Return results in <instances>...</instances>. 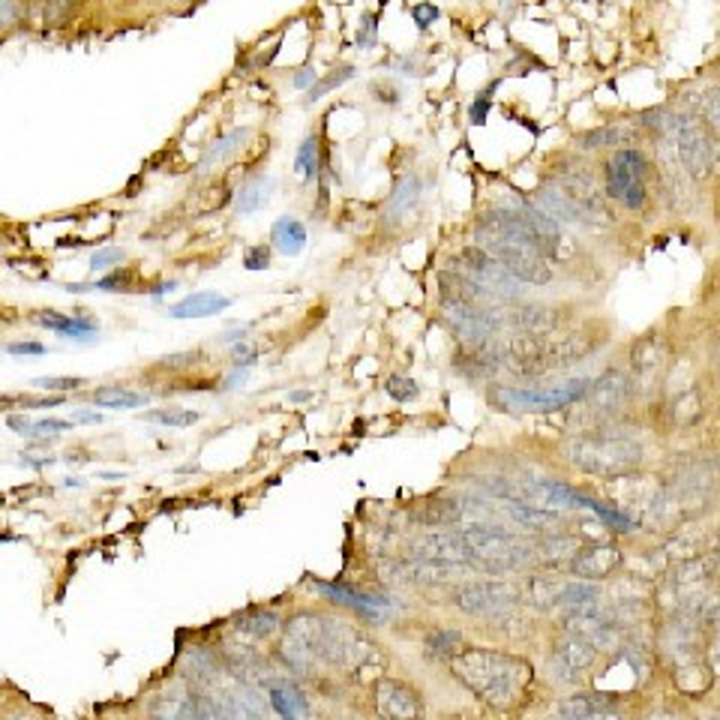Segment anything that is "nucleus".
Returning a JSON list of instances; mask_svg holds the SVG:
<instances>
[{"label":"nucleus","mask_w":720,"mask_h":720,"mask_svg":"<svg viewBox=\"0 0 720 720\" xmlns=\"http://www.w3.org/2000/svg\"><path fill=\"white\" fill-rule=\"evenodd\" d=\"M475 240L495 261L504 264L510 277L522 286H546L553 282L550 259L537 250L535 235L513 208H495L477 219Z\"/></svg>","instance_id":"obj_1"},{"label":"nucleus","mask_w":720,"mask_h":720,"mask_svg":"<svg viewBox=\"0 0 720 720\" xmlns=\"http://www.w3.org/2000/svg\"><path fill=\"white\" fill-rule=\"evenodd\" d=\"M453 675L493 708L513 706L531 684L526 660L493 648H462L453 655Z\"/></svg>","instance_id":"obj_2"},{"label":"nucleus","mask_w":720,"mask_h":720,"mask_svg":"<svg viewBox=\"0 0 720 720\" xmlns=\"http://www.w3.org/2000/svg\"><path fill=\"white\" fill-rule=\"evenodd\" d=\"M564 457L579 471L600 477H619L639 466L642 444L628 430H610L597 426L591 433L573 435L564 441Z\"/></svg>","instance_id":"obj_3"},{"label":"nucleus","mask_w":720,"mask_h":720,"mask_svg":"<svg viewBox=\"0 0 720 720\" xmlns=\"http://www.w3.org/2000/svg\"><path fill=\"white\" fill-rule=\"evenodd\" d=\"M459 537L466 544L468 561L486 573H508L535 559V546L499 526H466L459 528Z\"/></svg>","instance_id":"obj_4"},{"label":"nucleus","mask_w":720,"mask_h":720,"mask_svg":"<svg viewBox=\"0 0 720 720\" xmlns=\"http://www.w3.org/2000/svg\"><path fill=\"white\" fill-rule=\"evenodd\" d=\"M591 379H570L550 388H493L490 399L510 411H561L586 397Z\"/></svg>","instance_id":"obj_5"},{"label":"nucleus","mask_w":720,"mask_h":720,"mask_svg":"<svg viewBox=\"0 0 720 720\" xmlns=\"http://www.w3.org/2000/svg\"><path fill=\"white\" fill-rule=\"evenodd\" d=\"M453 270L459 277H466L468 282H475L477 288H484L486 295L499 297V300H519L522 297V282L517 277H510L504 270V264H499L486 250L480 246H468V250H459L457 259H453Z\"/></svg>","instance_id":"obj_6"},{"label":"nucleus","mask_w":720,"mask_h":720,"mask_svg":"<svg viewBox=\"0 0 720 720\" xmlns=\"http://www.w3.org/2000/svg\"><path fill=\"white\" fill-rule=\"evenodd\" d=\"M646 175H648V159L642 157L639 150H633V148L615 150L604 168L606 193H610L615 201H621L624 208L639 210L648 199Z\"/></svg>","instance_id":"obj_7"},{"label":"nucleus","mask_w":720,"mask_h":720,"mask_svg":"<svg viewBox=\"0 0 720 720\" xmlns=\"http://www.w3.org/2000/svg\"><path fill=\"white\" fill-rule=\"evenodd\" d=\"M673 139L679 141V157L684 162V168L690 171L693 177H706L711 166H715V139L706 130L699 117H688L679 115L675 117V133Z\"/></svg>","instance_id":"obj_8"},{"label":"nucleus","mask_w":720,"mask_h":720,"mask_svg":"<svg viewBox=\"0 0 720 720\" xmlns=\"http://www.w3.org/2000/svg\"><path fill=\"white\" fill-rule=\"evenodd\" d=\"M453 604L457 610L468 615H480V619H499V615L510 613L517 604V591L504 582H468L453 591Z\"/></svg>","instance_id":"obj_9"},{"label":"nucleus","mask_w":720,"mask_h":720,"mask_svg":"<svg viewBox=\"0 0 720 720\" xmlns=\"http://www.w3.org/2000/svg\"><path fill=\"white\" fill-rule=\"evenodd\" d=\"M444 319L450 321V328L457 330L468 346H484V342H490L504 324L501 315H495L493 310H486V306L448 304V300H444Z\"/></svg>","instance_id":"obj_10"},{"label":"nucleus","mask_w":720,"mask_h":720,"mask_svg":"<svg viewBox=\"0 0 720 720\" xmlns=\"http://www.w3.org/2000/svg\"><path fill=\"white\" fill-rule=\"evenodd\" d=\"M595 664V646L586 637H570L559 642L550 657V673L559 684H573L579 673H586Z\"/></svg>","instance_id":"obj_11"},{"label":"nucleus","mask_w":720,"mask_h":720,"mask_svg":"<svg viewBox=\"0 0 720 720\" xmlns=\"http://www.w3.org/2000/svg\"><path fill=\"white\" fill-rule=\"evenodd\" d=\"M582 399L588 402V411H595L597 417L615 415V411L624 408V402L630 399V379L621 370H610L600 375L597 381L588 384Z\"/></svg>","instance_id":"obj_12"},{"label":"nucleus","mask_w":720,"mask_h":720,"mask_svg":"<svg viewBox=\"0 0 720 720\" xmlns=\"http://www.w3.org/2000/svg\"><path fill=\"white\" fill-rule=\"evenodd\" d=\"M624 555L619 546L613 544H595V546H586V550H577L573 553V559L568 561L570 564V573L579 579H606L613 577L615 570L621 568Z\"/></svg>","instance_id":"obj_13"},{"label":"nucleus","mask_w":720,"mask_h":720,"mask_svg":"<svg viewBox=\"0 0 720 720\" xmlns=\"http://www.w3.org/2000/svg\"><path fill=\"white\" fill-rule=\"evenodd\" d=\"M535 201L540 204V210L550 213V217H553L555 222L564 219V222H577V226H591V222L597 219L595 213H591V210L586 208V204H579L568 190H561L559 184L544 186V190L537 193V199H535Z\"/></svg>","instance_id":"obj_14"},{"label":"nucleus","mask_w":720,"mask_h":720,"mask_svg":"<svg viewBox=\"0 0 720 720\" xmlns=\"http://www.w3.org/2000/svg\"><path fill=\"white\" fill-rule=\"evenodd\" d=\"M375 706L384 717H417L420 715V699L417 693L408 688V684L402 681H393V679H384L379 681V688H375Z\"/></svg>","instance_id":"obj_15"},{"label":"nucleus","mask_w":720,"mask_h":720,"mask_svg":"<svg viewBox=\"0 0 720 720\" xmlns=\"http://www.w3.org/2000/svg\"><path fill=\"white\" fill-rule=\"evenodd\" d=\"M310 586L315 591H321L324 597H330V600H337V604H348V606H355V610H360L364 615H373V619H379V615L388 610L390 606V600L388 597H373V595H364V591H355V588H346V586H337V582H319V579H313Z\"/></svg>","instance_id":"obj_16"},{"label":"nucleus","mask_w":720,"mask_h":720,"mask_svg":"<svg viewBox=\"0 0 720 720\" xmlns=\"http://www.w3.org/2000/svg\"><path fill=\"white\" fill-rule=\"evenodd\" d=\"M228 306H231V300L217 295V291H195V295L184 297L180 304L171 306L168 315H171V319H177V321H186V319H210V315H217V313H226Z\"/></svg>","instance_id":"obj_17"},{"label":"nucleus","mask_w":720,"mask_h":720,"mask_svg":"<svg viewBox=\"0 0 720 720\" xmlns=\"http://www.w3.org/2000/svg\"><path fill=\"white\" fill-rule=\"evenodd\" d=\"M415 559H433V561H468L466 544H462L459 531L453 535H426L415 546Z\"/></svg>","instance_id":"obj_18"},{"label":"nucleus","mask_w":720,"mask_h":720,"mask_svg":"<svg viewBox=\"0 0 720 720\" xmlns=\"http://www.w3.org/2000/svg\"><path fill=\"white\" fill-rule=\"evenodd\" d=\"M522 495L528 499V504H537V508H564V504H573L577 490L561 484V480H535V484L522 490Z\"/></svg>","instance_id":"obj_19"},{"label":"nucleus","mask_w":720,"mask_h":720,"mask_svg":"<svg viewBox=\"0 0 720 720\" xmlns=\"http://www.w3.org/2000/svg\"><path fill=\"white\" fill-rule=\"evenodd\" d=\"M508 513L519 522L522 528H535V531H555L561 526V513H555L553 508H537V504L528 501H510Z\"/></svg>","instance_id":"obj_20"},{"label":"nucleus","mask_w":720,"mask_h":720,"mask_svg":"<svg viewBox=\"0 0 720 720\" xmlns=\"http://www.w3.org/2000/svg\"><path fill=\"white\" fill-rule=\"evenodd\" d=\"M37 321L42 328L60 333V337H70V339H81L88 333L97 330V321L88 319V315L75 313V315H64V313H39Z\"/></svg>","instance_id":"obj_21"},{"label":"nucleus","mask_w":720,"mask_h":720,"mask_svg":"<svg viewBox=\"0 0 720 720\" xmlns=\"http://www.w3.org/2000/svg\"><path fill=\"white\" fill-rule=\"evenodd\" d=\"M270 240L282 255H300L306 246V228H304V222L295 217H279L273 222Z\"/></svg>","instance_id":"obj_22"},{"label":"nucleus","mask_w":720,"mask_h":720,"mask_svg":"<svg viewBox=\"0 0 720 720\" xmlns=\"http://www.w3.org/2000/svg\"><path fill=\"white\" fill-rule=\"evenodd\" d=\"M573 504H577V508L591 510L600 522H604L606 528H613V531H633V528L639 526V522L633 519L630 513H624V510H619V508H613V504H604V501L591 499V495L577 493V495H573Z\"/></svg>","instance_id":"obj_23"},{"label":"nucleus","mask_w":720,"mask_h":720,"mask_svg":"<svg viewBox=\"0 0 720 720\" xmlns=\"http://www.w3.org/2000/svg\"><path fill=\"white\" fill-rule=\"evenodd\" d=\"M510 324L519 333H531V337H540V333H550L555 324H559V315L550 306H522V310L510 313Z\"/></svg>","instance_id":"obj_24"},{"label":"nucleus","mask_w":720,"mask_h":720,"mask_svg":"<svg viewBox=\"0 0 720 720\" xmlns=\"http://www.w3.org/2000/svg\"><path fill=\"white\" fill-rule=\"evenodd\" d=\"M615 706L610 697L604 693H577V697L564 699L559 706L561 717H600V715H613Z\"/></svg>","instance_id":"obj_25"},{"label":"nucleus","mask_w":720,"mask_h":720,"mask_svg":"<svg viewBox=\"0 0 720 720\" xmlns=\"http://www.w3.org/2000/svg\"><path fill=\"white\" fill-rule=\"evenodd\" d=\"M270 190H273V177L268 175H259V177H253L250 184L240 186V193L235 199V208L240 217H250V213L261 210L264 204L270 201Z\"/></svg>","instance_id":"obj_26"},{"label":"nucleus","mask_w":720,"mask_h":720,"mask_svg":"<svg viewBox=\"0 0 720 720\" xmlns=\"http://www.w3.org/2000/svg\"><path fill=\"white\" fill-rule=\"evenodd\" d=\"M417 199H420V177L417 175H406L397 184V190L390 193L388 204H384V213H388L390 222H399L411 208H415Z\"/></svg>","instance_id":"obj_27"},{"label":"nucleus","mask_w":720,"mask_h":720,"mask_svg":"<svg viewBox=\"0 0 720 720\" xmlns=\"http://www.w3.org/2000/svg\"><path fill=\"white\" fill-rule=\"evenodd\" d=\"M270 706L277 708L279 717H295V715H304V711H310L306 706V697L300 693L295 684L288 681H273L270 684Z\"/></svg>","instance_id":"obj_28"},{"label":"nucleus","mask_w":720,"mask_h":720,"mask_svg":"<svg viewBox=\"0 0 720 720\" xmlns=\"http://www.w3.org/2000/svg\"><path fill=\"white\" fill-rule=\"evenodd\" d=\"M579 550V544L573 537H564V535H553L546 537L544 544L535 546V559L540 564H546V568H559V564L570 561L573 553Z\"/></svg>","instance_id":"obj_29"},{"label":"nucleus","mask_w":720,"mask_h":720,"mask_svg":"<svg viewBox=\"0 0 720 720\" xmlns=\"http://www.w3.org/2000/svg\"><path fill=\"white\" fill-rule=\"evenodd\" d=\"M457 570L453 561H433V559H417L406 564V579L420 582V586H439V582L450 579V573Z\"/></svg>","instance_id":"obj_30"},{"label":"nucleus","mask_w":720,"mask_h":720,"mask_svg":"<svg viewBox=\"0 0 720 720\" xmlns=\"http://www.w3.org/2000/svg\"><path fill=\"white\" fill-rule=\"evenodd\" d=\"M93 402L99 408H141L148 406V397L130 388H120V384H108V388L93 390Z\"/></svg>","instance_id":"obj_31"},{"label":"nucleus","mask_w":720,"mask_h":720,"mask_svg":"<svg viewBox=\"0 0 720 720\" xmlns=\"http://www.w3.org/2000/svg\"><path fill=\"white\" fill-rule=\"evenodd\" d=\"M250 139V130H231L228 135H222L219 141H213L208 150H204L201 157V171H208L213 166H219V162H226L231 153H237L244 148V141Z\"/></svg>","instance_id":"obj_32"},{"label":"nucleus","mask_w":720,"mask_h":720,"mask_svg":"<svg viewBox=\"0 0 720 720\" xmlns=\"http://www.w3.org/2000/svg\"><path fill=\"white\" fill-rule=\"evenodd\" d=\"M660 364H664V346L657 342V337H642L633 348V370L648 375L657 373Z\"/></svg>","instance_id":"obj_33"},{"label":"nucleus","mask_w":720,"mask_h":720,"mask_svg":"<svg viewBox=\"0 0 720 720\" xmlns=\"http://www.w3.org/2000/svg\"><path fill=\"white\" fill-rule=\"evenodd\" d=\"M559 588H561V582L555 579V577H531L528 591H526V600H528L531 606H540V610H546V606L559 604Z\"/></svg>","instance_id":"obj_34"},{"label":"nucleus","mask_w":720,"mask_h":720,"mask_svg":"<svg viewBox=\"0 0 720 720\" xmlns=\"http://www.w3.org/2000/svg\"><path fill=\"white\" fill-rule=\"evenodd\" d=\"M459 630H435L426 637V657H433V660H444V657H453L457 655V648H459Z\"/></svg>","instance_id":"obj_35"},{"label":"nucleus","mask_w":720,"mask_h":720,"mask_svg":"<svg viewBox=\"0 0 720 720\" xmlns=\"http://www.w3.org/2000/svg\"><path fill=\"white\" fill-rule=\"evenodd\" d=\"M597 597H600V586H595L591 579L561 582V588H559V604H564V606L588 604V600H597Z\"/></svg>","instance_id":"obj_36"},{"label":"nucleus","mask_w":720,"mask_h":720,"mask_svg":"<svg viewBox=\"0 0 720 720\" xmlns=\"http://www.w3.org/2000/svg\"><path fill=\"white\" fill-rule=\"evenodd\" d=\"M144 420H150V424H162V426H193L195 420H199V411L157 408V411H144Z\"/></svg>","instance_id":"obj_37"},{"label":"nucleus","mask_w":720,"mask_h":720,"mask_svg":"<svg viewBox=\"0 0 720 720\" xmlns=\"http://www.w3.org/2000/svg\"><path fill=\"white\" fill-rule=\"evenodd\" d=\"M628 139H630V133L624 130V126H604V130H595V133L582 135V148L595 150V148H606V144H621Z\"/></svg>","instance_id":"obj_38"},{"label":"nucleus","mask_w":720,"mask_h":720,"mask_svg":"<svg viewBox=\"0 0 720 720\" xmlns=\"http://www.w3.org/2000/svg\"><path fill=\"white\" fill-rule=\"evenodd\" d=\"M348 79H355V66H342V70L337 73H330L328 79H321V81H315L310 93H306V106H313V102H319L324 93H330L333 88H339V84H346Z\"/></svg>","instance_id":"obj_39"},{"label":"nucleus","mask_w":720,"mask_h":720,"mask_svg":"<svg viewBox=\"0 0 720 720\" xmlns=\"http://www.w3.org/2000/svg\"><path fill=\"white\" fill-rule=\"evenodd\" d=\"M153 715L159 717H195L199 708H195L193 697H162V706H153Z\"/></svg>","instance_id":"obj_40"},{"label":"nucleus","mask_w":720,"mask_h":720,"mask_svg":"<svg viewBox=\"0 0 720 720\" xmlns=\"http://www.w3.org/2000/svg\"><path fill=\"white\" fill-rule=\"evenodd\" d=\"M295 168L304 175L306 180L315 177V168H319V141L313 139H304V144L297 148V159H295Z\"/></svg>","instance_id":"obj_41"},{"label":"nucleus","mask_w":720,"mask_h":720,"mask_svg":"<svg viewBox=\"0 0 720 720\" xmlns=\"http://www.w3.org/2000/svg\"><path fill=\"white\" fill-rule=\"evenodd\" d=\"M720 97H717V90L711 88V90H706L699 97V106H697V115H699V120H706V124L711 126V130H717V124H720Z\"/></svg>","instance_id":"obj_42"},{"label":"nucleus","mask_w":720,"mask_h":720,"mask_svg":"<svg viewBox=\"0 0 720 720\" xmlns=\"http://www.w3.org/2000/svg\"><path fill=\"white\" fill-rule=\"evenodd\" d=\"M384 390H388V397L397 399V402H408V399L417 397V384L406 379V375H390L388 384H384Z\"/></svg>","instance_id":"obj_43"},{"label":"nucleus","mask_w":720,"mask_h":720,"mask_svg":"<svg viewBox=\"0 0 720 720\" xmlns=\"http://www.w3.org/2000/svg\"><path fill=\"white\" fill-rule=\"evenodd\" d=\"M30 384H33V388H39V390L64 393V390L81 388V379H70V375H42V379H33Z\"/></svg>","instance_id":"obj_44"},{"label":"nucleus","mask_w":720,"mask_h":720,"mask_svg":"<svg viewBox=\"0 0 720 720\" xmlns=\"http://www.w3.org/2000/svg\"><path fill=\"white\" fill-rule=\"evenodd\" d=\"M279 619L273 613H253L250 619L244 621V628L253 633V637H270L273 630H277Z\"/></svg>","instance_id":"obj_45"},{"label":"nucleus","mask_w":720,"mask_h":720,"mask_svg":"<svg viewBox=\"0 0 720 720\" xmlns=\"http://www.w3.org/2000/svg\"><path fill=\"white\" fill-rule=\"evenodd\" d=\"M126 259V253L124 250H117V246H106V250H97L90 255V270L93 273H99V270H108V268H115V264H120Z\"/></svg>","instance_id":"obj_46"},{"label":"nucleus","mask_w":720,"mask_h":720,"mask_svg":"<svg viewBox=\"0 0 720 720\" xmlns=\"http://www.w3.org/2000/svg\"><path fill=\"white\" fill-rule=\"evenodd\" d=\"M495 88H499V81H493L490 88H486L484 93H477V99L471 102V108H468V120H471V124H475V126L484 124L486 115H490V106H493V97H490V93H493Z\"/></svg>","instance_id":"obj_47"},{"label":"nucleus","mask_w":720,"mask_h":720,"mask_svg":"<svg viewBox=\"0 0 720 720\" xmlns=\"http://www.w3.org/2000/svg\"><path fill=\"white\" fill-rule=\"evenodd\" d=\"M73 426V420H57V417H42L37 424H30V439H37V435H48V433H66Z\"/></svg>","instance_id":"obj_48"},{"label":"nucleus","mask_w":720,"mask_h":720,"mask_svg":"<svg viewBox=\"0 0 720 720\" xmlns=\"http://www.w3.org/2000/svg\"><path fill=\"white\" fill-rule=\"evenodd\" d=\"M244 264H246V270H264L270 264V250L264 244L250 246V250L244 253Z\"/></svg>","instance_id":"obj_49"},{"label":"nucleus","mask_w":720,"mask_h":720,"mask_svg":"<svg viewBox=\"0 0 720 720\" xmlns=\"http://www.w3.org/2000/svg\"><path fill=\"white\" fill-rule=\"evenodd\" d=\"M411 15H415V24H417V28H420V30H426L435 19H439V10H435L433 4H417L415 10H411Z\"/></svg>","instance_id":"obj_50"},{"label":"nucleus","mask_w":720,"mask_h":720,"mask_svg":"<svg viewBox=\"0 0 720 720\" xmlns=\"http://www.w3.org/2000/svg\"><path fill=\"white\" fill-rule=\"evenodd\" d=\"M357 46L360 48L375 46V15H364V24H360V30H357Z\"/></svg>","instance_id":"obj_51"},{"label":"nucleus","mask_w":720,"mask_h":720,"mask_svg":"<svg viewBox=\"0 0 720 720\" xmlns=\"http://www.w3.org/2000/svg\"><path fill=\"white\" fill-rule=\"evenodd\" d=\"M6 351H10V355H46V346H42V342H10V346H6Z\"/></svg>","instance_id":"obj_52"},{"label":"nucleus","mask_w":720,"mask_h":720,"mask_svg":"<svg viewBox=\"0 0 720 720\" xmlns=\"http://www.w3.org/2000/svg\"><path fill=\"white\" fill-rule=\"evenodd\" d=\"M30 424H33V420L24 417V415H10V417H6V426H10V430H15L19 435H28L30 433Z\"/></svg>","instance_id":"obj_53"},{"label":"nucleus","mask_w":720,"mask_h":720,"mask_svg":"<svg viewBox=\"0 0 720 720\" xmlns=\"http://www.w3.org/2000/svg\"><path fill=\"white\" fill-rule=\"evenodd\" d=\"M99 420L97 411H73V424H99Z\"/></svg>","instance_id":"obj_54"},{"label":"nucleus","mask_w":720,"mask_h":720,"mask_svg":"<svg viewBox=\"0 0 720 720\" xmlns=\"http://www.w3.org/2000/svg\"><path fill=\"white\" fill-rule=\"evenodd\" d=\"M306 84H315V70H310V66L295 75V88H306Z\"/></svg>","instance_id":"obj_55"},{"label":"nucleus","mask_w":720,"mask_h":720,"mask_svg":"<svg viewBox=\"0 0 720 720\" xmlns=\"http://www.w3.org/2000/svg\"><path fill=\"white\" fill-rule=\"evenodd\" d=\"M81 484H84L81 477H70V480H66V486H81Z\"/></svg>","instance_id":"obj_56"},{"label":"nucleus","mask_w":720,"mask_h":720,"mask_svg":"<svg viewBox=\"0 0 720 720\" xmlns=\"http://www.w3.org/2000/svg\"><path fill=\"white\" fill-rule=\"evenodd\" d=\"M102 477H106V480H120V475H115V471H102Z\"/></svg>","instance_id":"obj_57"}]
</instances>
